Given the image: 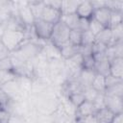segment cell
I'll return each instance as SVG.
<instances>
[{"label": "cell", "mask_w": 123, "mask_h": 123, "mask_svg": "<svg viewBox=\"0 0 123 123\" xmlns=\"http://www.w3.org/2000/svg\"><path fill=\"white\" fill-rule=\"evenodd\" d=\"M25 32L16 30H5L0 39L6 46V48L12 53L15 51L26 39Z\"/></svg>", "instance_id": "6da1fadb"}, {"label": "cell", "mask_w": 123, "mask_h": 123, "mask_svg": "<svg viewBox=\"0 0 123 123\" xmlns=\"http://www.w3.org/2000/svg\"><path fill=\"white\" fill-rule=\"evenodd\" d=\"M69 34H70V29L63 22L59 21L54 25L52 35L49 40L60 48L62 45L69 42Z\"/></svg>", "instance_id": "7a4b0ae2"}, {"label": "cell", "mask_w": 123, "mask_h": 123, "mask_svg": "<svg viewBox=\"0 0 123 123\" xmlns=\"http://www.w3.org/2000/svg\"><path fill=\"white\" fill-rule=\"evenodd\" d=\"M54 25L42 19H36L33 24V29L37 38L41 40H49L52 35Z\"/></svg>", "instance_id": "3957f363"}, {"label": "cell", "mask_w": 123, "mask_h": 123, "mask_svg": "<svg viewBox=\"0 0 123 123\" xmlns=\"http://www.w3.org/2000/svg\"><path fill=\"white\" fill-rule=\"evenodd\" d=\"M17 14H18V17L20 18V20L23 22V24L26 27L33 26V24L35 22V17L30 9L28 1L17 2Z\"/></svg>", "instance_id": "277c9868"}, {"label": "cell", "mask_w": 123, "mask_h": 123, "mask_svg": "<svg viewBox=\"0 0 123 123\" xmlns=\"http://www.w3.org/2000/svg\"><path fill=\"white\" fill-rule=\"evenodd\" d=\"M61 17H62V12H61L60 10L54 9V8L46 6L44 4V8L42 10V12H41V15H40V19L55 25L56 23L61 21Z\"/></svg>", "instance_id": "5b68a950"}, {"label": "cell", "mask_w": 123, "mask_h": 123, "mask_svg": "<svg viewBox=\"0 0 123 123\" xmlns=\"http://www.w3.org/2000/svg\"><path fill=\"white\" fill-rule=\"evenodd\" d=\"M104 103H105V108L112 111L114 114L122 113V109H123L122 97L110 96L104 94Z\"/></svg>", "instance_id": "8992f818"}, {"label": "cell", "mask_w": 123, "mask_h": 123, "mask_svg": "<svg viewBox=\"0 0 123 123\" xmlns=\"http://www.w3.org/2000/svg\"><path fill=\"white\" fill-rule=\"evenodd\" d=\"M93 8L92 5L90 3V1H81L77 11H76V14L80 17V18H86L89 19L92 14H93Z\"/></svg>", "instance_id": "52a82bcc"}, {"label": "cell", "mask_w": 123, "mask_h": 123, "mask_svg": "<svg viewBox=\"0 0 123 123\" xmlns=\"http://www.w3.org/2000/svg\"><path fill=\"white\" fill-rule=\"evenodd\" d=\"M110 14H111V10H109L108 8L105 7V8H101V9L95 10L93 12V14H92L91 17H93L95 20H97L105 28H109Z\"/></svg>", "instance_id": "ba28073f"}, {"label": "cell", "mask_w": 123, "mask_h": 123, "mask_svg": "<svg viewBox=\"0 0 123 123\" xmlns=\"http://www.w3.org/2000/svg\"><path fill=\"white\" fill-rule=\"evenodd\" d=\"M110 74L123 80V58H115L110 62Z\"/></svg>", "instance_id": "9c48e42d"}, {"label": "cell", "mask_w": 123, "mask_h": 123, "mask_svg": "<svg viewBox=\"0 0 123 123\" xmlns=\"http://www.w3.org/2000/svg\"><path fill=\"white\" fill-rule=\"evenodd\" d=\"M96 75V72L94 70H88V69H82L80 72V75L78 77V81L83 86V87L91 86L92 81Z\"/></svg>", "instance_id": "30bf717a"}, {"label": "cell", "mask_w": 123, "mask_h": 123, "mask_svg": "<svg viewBox=\"0 0 123 123\" xmlns=\"http://www.w3.org/2000/svg\"><path fill=\"white\" fill-rule=\"evenodd\" d=\"M76 112L78 113V118L85 117V116H89V115H95L96 111L92 105V102L89 101H84L79 107H77Z\"/></svg>", "instance_id": "8fae6325"}, {"label": "cell", "mask_w": 123, "mask_h": 123, "mask_svg": "<svg viewBox=\"0 0 123 123\" xmlns=\"http://www.w3.org/2000/svg\"><path fill=\"white\" fill-rule=\"evenodd\" d=\"M114 115L115 114L112 111H111L110 110H108L107 108L101 109V110L97 111L95 113L96 122L97 123H111Z\"/></svg>", "instance_id": "7c38bea8"}, {"label": "cell", "mask_w": 123, "mask_h": 123, "mask_svg": "<svg viewBox=\"0 0 123 123\" xmlns=\"http://www.w3.org/2000/svg\"><path fill=\"white\" fill-rule=\"evenodd\" d=\"M60 51H61L62 58H63L64 60H68L71 57H73L79 53V46H76V45H73V44L67 42L66 44L60 47Z\"/></svg>", "instance_id": "4fadbf2b"}, {"label": "cell", "mask_w": 123, "mask_h": 123, "mask_svg": "<svg viewBox=\"0 0 123 123\" xmlns=\"http://www.w3.org/2000/svg\"><path fill=\"white\" fill-rule=\"evenodd\" d=\"M79 20H80V17L76 13L62 14V17H61V21L63 22L70 30H72V29H78Z\"/></svg>", "instance_id": "5bb4252c"}, {"label": "cell", "mask_w": 123, "mask_h": 123, "mask_svg": "<svg viewBox=\"0 0 123 123\" xmlns=\"http://www.w3.org/2000/svg\"><path fill=\"white\" fill-rule=\"evenodd\" d=\"M81 1H62V7H61V12L62 14H70V13H76L77 8L79 6Z\"/></svg>", "instance_id": "9a60e30c"}, {"label": "cell", "mask_w": 123, "mask_h": 123, "mask_svg": "<svg viewBox=\"0 0 123 123\" xmlns=\"http://www.w3.org/2000/svg\"><path fill=\"white\" fill-rule=\"evenodd\" d=\"M28 4L30 6V9L33 12V15L36 19H40V15L42 12V10L44 8L43 1H28Z\"/></svg>", "instance_id": "2e32d148"}, {"label": "cell", "mask_w": 123, "mask_h": 123, "mask_svg": "<svg viewBox=\"0 0 123 123\" xmlns=\"http://www.w3.org/2000/svg\"><path fill=\"white\" fill-rule=\"evenodd\" d=\"M95 40L100 41L107 46H110L111 44V31L110 28H105L103 31H101L96 37Z\"/></svg>", "instance_id": "e0dca14e"}, {"label": "cell", "mask_w": 123, "mask_h": 123, "mask_svg": "<svg viewBox=\"0 0 123 123\" xmlns=\"http://www.w3.org/2000/svg\"><path fill=\"white\" fill-rule=\"evenodd\" d=\"M91 87H93L97 92L99 93H104L105 89H106V84H105V77L97 74L95 75L92 84H91Z\"/></svg>", "instance_id": "ac0fdd59"}, {"label": "cell", "mask_w": 123, "mask_h": 123, "mask_svg": "<svg viewBox=\"0 0 123 123\" xmlns=\"http://www.w3.org/2000/svg\"><path fill=\"white\" fill-rule=\"evenodd\" d=\"M105 95H110V96H117V97H122L123 95V82H120L112 86L107 87L104 91Z\"/></svg>", "instance_id": "d6986e66"}, {"label": "cell", "mask_w": 123, "mask_h": 123, "mask_svg": "<svg viewBox=\"0 0 123 123\" xmlns=\"http://www.w3.org/2000/svg\"><path fill=\"white\" fill-rule=\"evenodd\" d=\"M94 71L97 74H100L104 77H107L108 75H110V62L103 61V62H95Z\"/></svg>", "instance_id": "ffe728a7"}, {"label": "cell", "mask_w": 123, "mask_h": 123, "mask_svg": "<svg viewBox=\"0 0 123 123\" xmlns=\"http://www.w3.org/2000/svg\"><path fill=\"white\" fill-rule=\"evenodd\" d=\"M123 21V15L122 12H115V11H111L110 14V20H109V28L111 29L119 24H122Z\"/></svg>", "instance_id": "44dd1931"}, {"label": "cell", "mask_w": 123, "mask_h": 123, "mask_svg": "<svg viewBox=\"0 0 123 123\" xmlns=\"http://www.w3.org/2000/svg\"><path fill=\"white\" fill-rule=\"evenodd\" d=\"M111 45L123 39V23L111 28Z\"/></svg>", "instance_id": "7402d4cb"}, {"label": "cell", "mask_w": 123, "mask_h": 123, "mask_svg": "<svg viewBox=\"0 0 123 123\" xmlns=\"http://www.w3.org/2000/svg\"><path fill=\"white\" fill-rule=\"evenodd\" d=\"M82 34L83 32L80 29H72L70 30L69 34V43L80 46L81 45V40H82Z\"/></svg>", "instance_id": "603a6c76"}, {"label": "cell", "mask_w": 123, "mask_h": 123, "mask_svg": "<svg viewBox=\"0 0 123 123\" xmlns=\"http://www.w3.org/2000/svg\"><path fill=\"white\" fill-rule=\"evenodd\" d=\"M17 78V75L13 72V71H5V70H1L0 69V87L12 81V80H15Z\"/></svg>", "instance_id": "cb8c5ba5"}, {"label": "cell", "mask_w": 123, "mask_h": 123, "mask_svg": "<svg viewBox=\"0 0 123 123\" xmlns=\"http://www.w3.org/2000/svg\"><path fill=\"white\" fill-rule=\"evenodd\" d=\"M105 29V27L100 24L97 20H95L93 17H90L89 18V25H88V30L96 37L101 31H103Z\"/></svg>", "instance_id": "d4e9b609"}, {"label": "cell", "mask_w": 123, "mask_h": 123, "mask_svg": "<svg viewBox=\"0 0 123 123\" xmlns=\"http://www.w3.org/2000/svg\"><path fill=\"white\" fill-rule=\"evenodd\" d=\"M94 41H95V36L89 30L83 32L81 45H92Z\"/></svg>", "instance_id": "484cf974"}, {"label": "cell", "mask_w": 123, "mask_h": 123, "mask_svg": "<svg viewBox=\"0 0 123 123\" xmlns=\"http://www.w3.org/2000/svg\"><path fill=\"white\" fill-rule=\"evenodd\" d=\"M98 93H99V92H97V91H96L93 87H91V86L85 87L84 90H83V94H84V96H85V99H86V101H89V102H92V101L95 99V97L97 96Z\"/></svg>", "instance_id": "4316f807"}, {"label": "cell", "mask_w": 123, "mask_h": 123, "mask_svg": "<svg viewBox=\"0 0 123 123\" xmlns=\"http://www.w3.org/2000/svg\"><path fill=\"white\" fill-rule=\"evenodd\" d=\"M66 98H68V100L77 108V107H79L84 101H86V99H85V96H84V94H83V92L82 93H76V94H71V95H69L68 97H66Z\"/></svg>", "instance_id": "83f0119b"}, {"label": "cell", "mask_w": 123, "mask_h": 123, "mask_svg": "<svg viewBox=\"0 0 123 123\" xmlns=\"http://www.w3.org/2000/svg\"><path fill=\"white\" fill-rule=\"evenodd\" d=\"M106 8L111 11L120 12L123 11V2L122 1H106Z\"/></svg>", "instance_id": "f1b7e54d"}, {"label": "cell", "mask_w": 123, "mask_h": 123, "mask_svg": "<svg viewBox=\"0 0 123 123\" xmlns=\"http://www.w3.org/2000/svg\"><path fill=\"white\" fill-rule=\"evenodd\" d=\"M94 66H95V61L92 56H87L83 58V63H82L83 69L94 70Z\"/></svg>", "instance_id": "f546056e"}, {"label": "cell", "mask_w": 123, "mask_h": 123, "mask_svg": "<svg viewBox=\"0 0 123 123\" xmlns=\"http://www.w3.org/2000/svg\"><path fill=\"white\" fill-rule=\"evenodd\" d=\"M92 105L95 109V111H99L101 109L105 108V103H104V93H98L95 99L92 101Z\"/></svg>", "instance_id": "4dcf8cb0"}, {"label": "cell", "mask_w": 123, "mask_h": 123, "mask_svg": "<svg viewBox=\"0 0 123 123\" xmlns=\"http://www.w3.org/2000/svg\"><path fill=\"white\" fill-rule=\"evenodd\" d=\"M107 45L100 42V41H97L95 40L92 45H91V51H92V55L94 54H98V53H102V52H105V50L107 49Z\"/></svg>", "instance_id": "1f68e13d"}, {"label": "cell", "mask_w": 123, "mask_h": 123, "mask_svg": "<svg viewBox=\"0 0 123 123\" xmlns=\"http://www.w3.org/2000/svg\"><path fill=\"white\" fill-rule=\"evenodd\" d=\"M0 69L5 71H13V66H12L10 56L0 61Z\"/></svg>", "instance_id": "d6a6232c"}, {"label": "cell", "mask_w": 123, "mask_h": 123, "mask_svg": "<svg viewBox=\"0 0 123 123\" xmlns=\"http://www.w3.org/2000/svg\"><path fill=\"white\" fill-rule=\"evenodd\" d=\"M120 82H123L122 79H119V78H116V77H113L112 75H108L107 77H105V84H106V88L107 87H110V86H112Z\"/></svg>", "instance_id": "836d02e7"}, {"label": "cell", "mask_w": 123, "mask_h": 123, "mask_svg": "<svg viewBox=\"0 0 123 123\" xmlns=\"http://www.w3.org/2000/svg\"><path fill=\"white\" fill-rule=\"evenodd\" d=\"M7 123H27L25 116L19 114H11Z\"/></svg>", "instance_id": "e575fe53"}, {"label": "cell", "mask_w": 123, "mask_h": 123, "mask_svg": "<svg viewBox=\"0 0 123 123\" xmlns=\"http://www.w3.org/2000/svg\"><path fill=\"white\" fill-rule=\"evenodd\" d=\"M105 55H106V58H107L108 62H110L111 61H113L115 58H117L113 45H110V46L107 47V49L105 50Z\"/></svg>", "instance_id": "d590c367"}, {"label": "cell", "mask_w": 123, "mask_h": 123, "mask_svg": "<svg viewBox=\"0 0 123 123\" xmlns=\"http://www.w3.org/2000/svg\"><path fill=\"white\" fill-rule=\"evenodd\" d=\"M115 50V54L117 58H123V41H117L114 44H112Z\"/></svg>", "instance_id": "8d00e7d4"}, {"label": "cell", "mask_w": 123, "mask_h": 123, "mask_svg": "<svg viewBox=\"0 0 123 123\" xmlns=\"http://www.w3.org/2000/svg\"><path fill=\"white\" fill-rule=\"evenodd\" d=\"M10 98L5 93V91L0 87V109H5L7 103L9 102Z\"/></svg>", "instance_id": "74e56055"}, {"label": "cell", "mask_w": 123, "mask_h": 123, "mask_svg": "<svg viewBox=\"0 0 123 123\" xmlns=\"http://www.w3.org/2000/svg\"><path fill=\"white\" fill-rule=\"evenodd\" d=\"M88 25H89V19H86V18H80L78 29H80L82 32L87 31V30H88Z\"/></svg>", "instance_id": "f35d334b"}, {"label": "cell", "mask_w": 123, "mask_h": 123, "mask_svg": "<svg viewBox=\"0 0 123 123\" xmlns=\"http://www.w3.org/2000/svg\"><path fill=\"white\" fill-rule=\"evenodd\" d=\"M43 3L46 6H49V7H52L54 9H57V10H60L61 11L62 1H59V0H50V1H43Z\"/></svg>", "instance_id": "ab89813d"}, {"label": "cell", "mask_w": 123, "mask_h": 123, "mask_svg": "<svg viewBox=\"0 0 123 123\" xmlns=\"http://www.w3.org/2000/svg\"><path fill=\"white\" fill-rule=\"evenodd\" d=\"M10 54H11V52L6 48V46L3 44V42L0 39V61L5 59V58H7V57H9Z\"/></svg>", "instance_id": "60d3db41"}, {"label": "cell", "mask_w": 123, "mask_h": 123, "mask_svg": "<svg viewBox=\"0 0 123 123\" xmlns=\"http://www.w3.org/2000/svg\"><path fill=\"white\" fill-rule=\"evenodd\" d=\"M10 115V112L6 109H0V123H7Z\"/></svg>", "instance_id": "b9f144b4"}, {"label": "cell", "mask_w": 123, "mask_h": 123, "mask_svg": "<svg viewBox=\"0 0 123 123\" xmlns=\"http://www.w3.org/2000/svg\"><path fill=\"white\" fill-rule=\"evenodd\" d=\"M77 121H79L81 123H97L95 115H89V116L81 117V118H78Z\"/></svg>", "instance_id": "7bdbcfd3"}, {"label": "cell", "mask_w": 123, "mask_h": 123, "mask_svg": "<svg viewBox=\"0 0 123 123\" xmlns=\"http://www.w3.org/2000/svg\"><path fill=\"white\" fill-rule=\"evenodd\" d=\"M93 10H98L101 8H105L106 7V1H90Z\"/></svg>", "instance_id": "ee69618b"}, {"label": "cell", "mask_w": 123, "mask_h": 123, "mask_svg": "<svg viewBox=\"0 0 123 123\" xmlns=\"http://www.w3.org/2000/svg\"><path fill=\"white\" fill-rule=\"evenodd\" d=\"M111 123H123V119H122V113H118L115 114Z\"/></svg>", "instance_id": "f6af8a7d"}, {"label": "cell", "mask_w": 123, "mask_h": 123, "mask_svg": "<svg viewBox=\"0 0 123 123\" xmlns=\"http://www.w3.org/2000/svg\"><path fill=\"white\" fill-rule=\"evenodd\" d=\"M75 123H81V122H79V121H76V122H75Z\"/></svg>", "instance_id": "bcb514c9"}]
</instances>
